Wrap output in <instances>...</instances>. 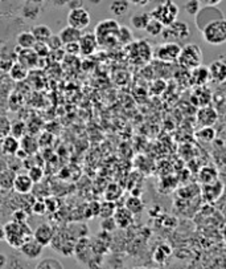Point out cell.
I'll list each match as a JSON object with an SVG mask.
<instances>
[{
	"mask_svg": "<svg viewBox=\"0 0 226 269\" xmlns=\"http://www.w3.org/2000/svg\"><path fill=\"white\" fill-rule=\"evenodd\" d=\"M171 254H172V250H171L169 245L160 244L159 247L156 248V251H155L154 260L158 264H164V263L171 257Z\"/></svg>",
	"mask_w": 226,
	"mask_h": 269,
	"instance_id": "36",
	"label": "cell"
},
{
	"mask_svg": "<svg viewBox=\"0 0 226 269\" xmlns=\"http://www.w3.org/2000/svg\"><path fill=\"white\" fill-rule=\"evenodd\" d=\"M54 236V230L52 225L49 223H43L40 224L36 230L33 231L32 234V237H33L37 243L43 245V247H48L52 243V239Z\"/></svg>",
	"mask_w": 226,
	"mask_h": 269,
	"instance_id": "14",
	"label": "cell"
},
{
	"mask_svg": "<svg viewBox=\"0 0 226 269\" xmlns=\"http://www.w3.org/2000/svg\"><path fill=\"white\" fill-rule=\"evenodd\" d=\"M0 149H1V152L4 155L15 157V154L19 151L20 149V139L12 137L10 134V135H7L0 141Z\"/></svg>",
	"mask_w": 226,
	"mask_h": 269,
	"instance_id": "22",
	"label": "cell"
},
{
	"mask_svg": "<svg viewBox=\"0 0 226 269\" xmlns=\"http://www.w3.org/2000/svg\"><path fill=\"white\" fill-rule=\"evenodd\" d=\"M151 1V0H129V3L132 5H136V7H145Z\"/></svg>",
	"mask_w": 226,
	"mask_h": 269,
	"instance_id": "54",
	"label": "cell"
},
{
	"mask_svg": "<svg viewBox=\"0 0 226 269\" xmlns=\"http://www.w3.org/2000/svg\"><path fill=\"white\" fill-rule=\"evenodd\" d=\"M178 12H180L178 5L173 0H161L154 10L149 12V15L151 17L159 20L164 27H167L178 19Z\"/></svg>",
	"mask_w": 226,
	"mask_h": 269,
	"instance_id": "4",
	"label": "cell"
},
{
	"mask_svg": "<svg viewBox=\"0 0 226 269\" xmlns=\"http://www.w3.org/2000/svg\"><path fill=\"white\" fill-rule=\"evenodd\" d=\"M220 113L212 105L201 106L197 109L196 119L200 126H214V123L218 121Z\"/></svg>",
	"mask_w": 226,
	"mask_h": 269,
	"instance_id": "11",
	"label": "cell"
},
{
	"mask_svg": "<svg viewBox=\"0 0 226 269\" xmlns=\"http://www.w3.org/2000/svg\"><path fill=\"white\" fill-rule=\"evenodd\" d=\"M0 191H1V187H0Z\"/></svg>",
	"mask_w": 226,
	"mask_h": 269,
	"instance_id": "59",
	"label": "cell"
},
{
	"mask_svg": "<svg viewBox=\"0 0 226 269\" xmlns=\"http://www.w3.org/2000/svg\"><path fill=\"white\" fill-rule=\"evenodd\" d=\"M0 240H4V227L0 225Z\"/></svg>",
	"mask_w": 226,
	"mask_h": 269,
	"instance_id": "57",
	"label": "cell"
},
{
	"mask_svg": "<svg viewBox=\"0 0 226 269\" xmlns=\"http://www.w3.org/2000/svg\"><path fill=\"white\" fill-rule=\"evenodd\" d=\"M90 21H92V16L89 14V11L83 7L73 8L67 14V25H70L73 28H77L80 31L86 30L87 27L90 25Z\"/></svg>",
	"mask_w": 226,
	"mask_h": 269,
	"instance_id": "8",
	"label": "cell"
},
{
	"mask_svg": "<svg viewBox=\"0 0 226 269\" xmlns=\"http://www.w3.org/2000/svg\"><path fill=\"white\" fill-rule=\"evenodd\" d=\"M64 52L70 56H78L80 54V45L78 43H69V44H65L63 47Z\"/></svg>",
	"mask_w": 226,
	"mask_h": 269,
	"instance_id": "50",
	"label": "cell"
},
{
	"mask_svg": "<svg viewBox=\"0 0 226 269\" xmlns=\"http://www.w3.org/2000/svg\"><path fill=\"white\" fill-rule=\"evenodd\" d=\"M28 176L32 179L33 183H39L41 182V179L44 178V170L43 167H40L39 165H36V166H32L28 168Z\"/></svg>",
	"mask_w": 226,
	"mask_h": 269,
	"instance_id": "43",
	"label": "cell"
},
{
	"mask_svg": "<svg viewBox=\"0 0 226 269\" xmlns=\"http://www.w3.org/2000/svg\"><path fill=\"white\" fill-rule=\"evenodd\" d=\"M37 269H63L64 265L63 263H60L58 260L56 259H43L40 260L37 265H36Z\"/></svg>",
	"mask_w": 226,
	"mask_h": 269,
	"instance_id": "41",
	"label": "cell"
},
{
	"mask_svg": "<svg viewBox=\"0 0 226 269\" xmlns=\"http://www.w3.org/2000/svg\"><path fill=\"white\" fill-rule=\"evenodd\" d=\"M213 100L212 90L208 88V85H202V86H194L191 96V101L196 106V108H201V106H207L210 105Z\"/></svg>",
	"mask_w": 226,
	"mask_h": 269,
	"instance_id": "12",
	"label": "cell"
},
{
	"mask_svg": "<svg viewBox=\"0 0 226 269\" xmlns=\"http://www.w3.org/2000/svg\"><path fill=\"white\" fill-rule=\"evenodd\" d=\"M130 3L129 0H114L110 4V12L114 16H123L130 11Z\"/></svg>",
	"mask_w": 226,
	"mask_h": 269,
	"instance_id": "34",
	"label": "cell"
},
{
	"mask_svg": "<svg viewBox=\"0 0 226 269\" xmlns=\"http://www.w3.org/2000/svg\"><path fill=\"white\" fill-rule=\"evenodd\" d=\"M191 84L193 86H202V85H208L210 81V76H209V70L208 67L200 65L197 68L191 70Z\"/></svg>",
	"mask_w": 226,
	"mask_h": 269,
	"instance_id": "20",
	"label": "cell"
},
{
	"mask_svg": "<svg viewBox=\"0 0 226 269\" xmlns=\"http://www.w3.org/2000/svg\"><path fill=\"white\" fill-rule=\"evenodd\" d=\"M204 41L209 45H222L226 41V21L225 19L213 20L201 30Z\"/></svg>",
	"mask_w": 226,
	"mask_h": 269,
	"instance_id": "3",
	"label": "cell"
},
{
	"mask_svg": "<svg viewBox=\"0 0 226 269\" xmlns=\"http://www.w3.org/2000/svg\"><path fill=\"white\" fill-rule=\"evenodd\" d=\"M8 163H7V161H4V159H0V175L3 174V172L5 171V170H8Z\"/></svg>",
	"mask_w": 226,
	"mask_h": 269,
	"instance_id": "55",
	"label": "cell"
},
{
	"mask_svg": "<svg viewBox=\"0 0 226 269\" xmlns=\"http://www.w3.org/2000/svg\"><path fill=\"white\" fill-rule=\"evenodd\" d=\"M73 254L77 257V260L82 264H87L90 259L94 256V251H93L92 240L89 239L87 236H82L76 240V244H74V252Z\"/></svg>",
	"mask_w": 226,
	"mask_h": 269,
	"instance_id": "9",
	"label": "cell"
},
{
	"mask_svg": "<svg viewBox=\"0 0 226 269\" xmlns=\"http://www.w3.org/2000/svg\"><path fill=\"white\" fill-rule=\"evenodd\" d=\"M161 36H163V39L165 41H175V43H178V41H183V40H185L187 37L191 36V28H189V25L185 21L175 20L172 24L164 27Z\"/></svg>",
	"mask_w": 226,
	"mask_h": 269,
	"instance_id": "6",
	"label": "cell"
},
{
	"mask_svg": "<svg viewBox=\"0 0 226 269\" xmlns=\"http://www.w3.org/2000/svg\"><path fill=\"white\" fill-rule=\"evenodd\" d=\"M78 45H80V54L83 56H92L96 53L97 48H98V41L94 34H82L80 40H78Z\"/></svg>",
	"mask_w": 226,
	"mask_h": 269,
	"instance_id": "15",
	"label": "cell"
},
{
	"mask_svg": "<svg viewBox=\"0 0 226 269\" xmlns=\"http://www.w3.org/2000/svg\"><path fill=\"white\" fill-rule=\"evenodd\" d=\"M69 1H70V0H57V4L67 5V4H69Z\"/></svg>",
	"mask_w": 226,
	"mask_h": 269,
	"instance_id": "58",
	"label": "cell"
},
{
	"mask_svg": "<svg viewBox=\"0 0 226 269\" xmlns=\"http://www.w3.org/2000/svg\"><path fill=\"white\" fill-rule=\"evenodd\" d=\"M101 230L105 231V232H113V231L116 230V224L115 220H114V218L110 216V218H105V219H102L101 223Z\"/></svg>",
	"mask_w": 226,
	"mask_h": 269,
	"instance_id": "48",
	"label": "cell"
},
{
	"mask_svg": "<svg viewBox=\"0 0 226 269\" xmlns=\"http://www.w3.org/2000/svg\"><path fill=\"white\" fill-rule=\"evenodd\" d=\"M210 80L214 83L224 84L226 80V65L222 60H216L208 67Z\"/></svg>",
	"mask_w": 226,
	"mask_h": 269,
	"instance_id": "18",
	"label": "cell"
},
{
	"mask_svg": "<svg viewBox=\"0 0 226 269\" xmlns=\"http://www.w3.org/2000/svg\"><path fill=\"white\" fill-rule=\"evenodd\" d=\"M32 34H33V37L36 39V41H43L45 43L47 40L53 34L52 30L49 28L48 25L45 24H37L32 27V30H31Z\"/></svg>",
	"mask_w": 226,
	"mask_h": 269,
	"instance_id": "32",
	"label": "cell"
},
{
	"mask_svg": "<svg viewBox=\"0 0 226 269\" xmlns=\"http://www.w3.org/2000/svg\"><path fill=\"white\" fill-rule=\"evenodd\" d=\"M113 218L115 220L116 228H123V230L129 228L134 221V215L126 207H116Z\"/></svg>",
	"mask_w": 226,
	"mask_h": 269,
	"instance_id": "19",
	"label": "cell"
},
{
	"mask_svg": "<svg viewBox=\"0 0 226 269\" xmlns=\"http://www.w3.org/2000/svg\"><path fill=\"white\" fill-rule=\"evenodd\" d=\"M145 31L149 34V36H154V37H156V36H160V34H163L164 25L160 23L159 20L151 17L148 23H147V25H145Z\"/></svg>",
	"mask_w": 226,
	"mask_h": 269,
	"instance_id": "38",
	"label": "cell"
},
{
	"mask_svg": "<svg viewBox=\"0 0 226 269\" xmlns=\"http://www.w3.org/2000/svg\"><path fill=\"white\" fill-rule=\"evenodd\" d=\"M16 43H17V47L21 49H32L36 44V39L31 31H23L17 34Z\"/></svg>",
	"mask_w": 226,
	"mask_h": 269,
	"instance_id": "28",
	"label": "cell"
},
{
	"mask_svg": "<svg viewBox=\"0 0 226 269\" xmlns=\"http://www.w3.org/2000/svg\"><path fill=\"white\" fill-rule=\"evenodd\" d=\"M32 49H33L34 53L39 56V59L47 57V56H49V52H50L47 43H43V41H36V44H34V47Z\"/></svg>",
	"mask_w": 226,
	"mask_h": 269,
	"instance_id": "46",
	"label": "cell"
},
{
	"mask_svg": "<svg viewBox=\"0 0 226 269\" xmlns=\"http://www.w3.org/2000/svg\"><path fill=\"white\" fill-rule=\"evenodd\" d=\"M34 183L32 182V179L29 178L28 174H16L14 179V188L17 194L20 195H27V194H31V191L33 188Z\"/></svg>",
	"mask_w": 226,
	"mask_h": 269,
	"instance_id": "17",
	"label": "cell"
},
{
	"mask_svg": "<svg viewBox=\"0 0 226 269\" xmlns=\"http://www.w3.org/2000/svg\"><path fill=\"white\" fill-rule=\"evenodd\" d=\"M15 60L8 53H0V72H8Z\"/></svg>",
	"mask_w": 226,
	"mask_h": 269,
	"instance_id": "45",
	"label": "cell"
},
{
	"mask_svg": "<svg viewBox=\"0 0 226 269\" xmlns=\"http://www.w3.org/2000/svg\"><path fill=\"white\" fill-rule=\"evenodd\" d=\"M8 264V260L4 253H0V268H4L5 265Z\"/></svg>",
	"mask_w": 226,
	"mask_h": 269,
	"instance_id": "56",
	"label": "cell"
},
{
	"mask_svg": "<svg viewBox=\"0 0 226 269\" xmlns=\"http://www.w3.org/2000/svg\"><path fill=\"white\" fill-rule=\"evenodd\" d=\"M125 207L130 211L132 215L135 214H140L145 210V202L140 199V196H132L131 195L125 203Z\"/></svg>",
	"mask_w": 226,
	"mask_h": 269,
	"instance_id": "33",
	"label": "cell"
},
{
	"mask_svg": "<svg viewBox=\"0 0 226 269\" xmlns=\"http://www.w3.org/2000/svg\"><path fill=\"white\" fill-rule=\"evenodd\" d=\"M47 199H48L49 202H50V206H49V204H47V211H48V212H53V211H56V208H57V202L54 201L53 198H47Z\"/></svg>",
	"mask_w": 226,
	"mask_h": 269,
	"instance_id": "53",
	"label": "cell"
},
{
	"mask_svg": "<svg viewBox=\"0 0 226 269\" xmlns=\"http://www.w3.org/2000/svg\"><path fill=\"white\" fill-rule=\"evenodd\" d=\"M181 45L175 41H165L163 44H160L156 50L154 52V56L156 59L165 64L178 63V54H180Z\"/></svg>",
	"mask_w": 226,
	"mask_h": 269,
	"instance_id": "7",
	"label": "cell"
},
{
	"mask_svg": "<svg viewBox=\"0 0 226 269\" xmlns=\"http://www.w3.org/2000/svg\"><path fill=\"white\" fill-rule=\"evenodd\" d=\"M116 210V203L114 202L105 201L99 203V210H98V216L105 219V218H110L114 215V212Z\"/></svg>",
	"mask_w": 226,
	"mask_h": 269,
	"instance_id": "39",
	"label": "cell"
},
{
	"mask_svg": "<svg viewBox=\"0 0 226 269\" xmlns=\"http://www.w3.org/2000/svg\"><path fill=\"white\" fill-rule=\"evenodd\" d=\"M33 231L27 224V221L11 220L4 225V240L10 244V247L19 250L27 240L32 237Z\"/></svg>",
	"mask_w": 226,
	"mask_h": 269,
	"instance_id": "1",
	"label": "cell"
},
{
	"mask_svg": "<svg viewBox=\"0 0 226 269\" xmlns=\"http://www.w3.org/2000/svg\"><path fill=\"white\" fill-rule=\"evenodd\" d=\"M28 132V127H27V123L24 121H21V119H16L14 122H11V132L10 134L12 137L17 138H23Z\"/></svg>",
	"mask_w": 226,
	"mask_h": 269,
	"instance_id": "37",
	"label": "cell"
},
{
	"mask_svg": "<svg viewBox=\"0 0 226 269\" xmlns=\"http://www.w3.org/2000/svg\"><path fill=\"white\" fill-rule=\"evenodd\" d=\"M151 19V15L149 12H138L135 15L131 16L130 23L132 25V28L136 31H145V25Z\"/></svg>",
	"mask_w": 226,
	"mask_h": 269,
	"instance_id": "30",
	"label": "cell"
},
{
	"mask_svg": "<svg viewBox=\"0 0 226 269\" xmlns=\"http://www.w3.org/2000/svg\"><path fill=\"white\" fill-rule=\"evenodd\" d=\"M45 43H47V45H48L49 50H58V49H61L64 47L63 41H61V39H60V36H58V34H52V36H50Z\"/></svg>",
	"mask_w": 226,
	"mask_h": 269,
	"instance_id": "47",
	"label": "cell"
},
{
	"mask_svg": "<svg viewBox=\"0 0 226 269\" xmlns=\"http://www.w3.org/2000/svg\"><path fill=\"white\" fill-rule=\"evenodd\" d=\"M202 60H204V54H202L201 47L194 43H187L180 49L178 63L184 69L192 70L202 65Z\"/></svg>",
	"mask_w": 226,
	"mask_h": 269,
	"instance_id": "2",
	"label": "cell"
},
{
	"mask_svg": "<svg viewBox=\"0 0 226 269\" xmlns=\"http://www.w3.org/2000/svg\"><path fill=\"white\" fill-rule=\"evenodd\" d=\"M15 171L8 167V170H5L1 175H0V187L1 190H10L14 186V179H15Z\"/></svg>",
	"mask_w": 226,
	"mask_h": 269,
	"instance_id": "40",
	"label": "cell"
},
{
	"mask_svg": "<svg viewBox=\"0 0 226 269\" xmlns=\"http://www.w3.org/2000/svg\"><path fill=\"white\" fill-rule=\"evenodd\" d=\"M11 132V119L5 116H0V141L7 135H10Z\"/></svg>",
	"mask_w": 226,
	"mask_h": 269,
	"instance_id": "44",
	"label": "cell"
},
{
	"mask_svg": "<svg viewBox=\"0 0 226 269\" xmlns=\"http://www.w3.org/2000/svg\"><path fill=\"white\" fill-rule=\"evenodd\" d=\"M130 45V48L132 49V53H135L134 59L139 60L142 63H147L151 60V57L154 56L152 48L147 40H139V41H132Z\"/></svg>",
	"mask_w": 226,
	"mask_h": 269,
	"instance_id": "13",
	"label": "cell"
},
{
	"mask_svg": "<svg viewBox=\"0 0 226 269\" xmlns=\"http://www.w3.org/2000/svg\"><path fill=\"white\" fill-rule=\"evenodd\" d=\"M202 7H216L221 3L222 0H198Z\"/></svg>",
	"mask_w": 226,
	"mask_h": 269,
	"instance_id": "52",
	"label": "cell"
},
{
	"mask_svg": "<svg viewBox=\"0 0 226 269\" xmlns=\"http://www.w3.org/2000/svg\"><path fill=\"white\" fill-rule=\"evenodd\" d=\"M19 250L27 259L37 260L43 254L44 247L40 243H37L33 237H31V239L27 240L24 244L20 247Z\"/></svg>",
	"mask_w": 226,
	"mask_h": 269,
	"instance_id": "16",
	"label": "cell"
},
{
	"mask_svg": "<svg viewBox=\"0 0 226 269\" xmlns=\"http://www.w3.org/2000/svg\"><path fill=\"white\" fill-rule=\"evenodd\" d=\"M20 52L17 54V61L21 63L24 67H27L28 69L36 67V64L39 63V56L34 53L33 49H21L20 48Z\"/></svg>",
	"mask_w": 226,
	"mask_h": 269,
	"instance_id": "25",
	"label": "cell"
},
{
	"mask_svg": "<svg viewBox=\"0 0 226 269\" xmlns=\"http://www.w3.org/2000/svg\"><path fill=\"white\" fill-rule=\"evenodd\" d=\"M216 135L217 132L213 126H200V129L196 132V138L202 143L213 142Z\"/></svg>",
	"mask_w": 226,
	"mask_h": 269,
	"instance_id": "29",
	"label": "cell"
},
{
	"mask_svg": "<svg viewBox=\"0 0 226 269\" xmlns=\"http://www.w3.org/2000/svg\"><path fill=\"white\" fill-rule=\"evenodd\" d=\"M39 139L34 138L33 135L25 134L24 137L20 138V149L27 152V155H34L39 151Z\"/></svg>",
	"mask_w": 226,
	"mask_h": 269,
	"instance_id": "23",
	"label": "cell"
},
{
	"mask_svg": "<svg viewBox=\"0 0 226 269\" xmlns=\"http://www.w3.org/2000/svg\"><path fill=\"white\" fill-rule=\"evenodd\" d=\"M222 191H224V185L220 181L213 182V183H208L204 185L202 188V196L204 199L208 202H214L221 196Z\"/></svg>",
	"mask_w": 226,
	"mask_h": 269,
	"instance_id": "21",
	"label": "cell"
},
{
	"mask_svg": "<svg viewBox=\"0 0 226 269\" xmlns=\"http://www.w3.org/2000/svg\"><path fill=\"white\" fill-rule=\"evenodd\" d=\"M28 219V216L25 214L23 210H17L15 211L14 214H12V220L15 221H20V223H23V221H27Z\"/></svg>",
	"mask_w": 226,
	"mask_h": 269,
	"instance_id": "51",
	"label": "cell"
},
{
	"mask_svg": "<svg viewBox=\"0 0 226 269\" xmlns=\"http://www.w3.org/2000/svg\"><path fill=\"white\" fill-rule=\"evenodd\" d=\"M8 74H10V77L14 81L21 83V81H24L28 77L29 69L27 67H24L21 63H19V61H15L12 64V67L10 68V70H8Z\"/></svg>",
	"mask_w": 226,
	"mask_h": 269,
	"instance_id": "26",
	"label": "cell"
},
{
	"mask_svg": "<svg viewBox=\"0 0 226 269\" xmlns=\"http://www.w3.org/2000/svg\"><path fill=\"white\" fill-rule=\"evenodd\" d=\"M217 19H225L224 14L221 11L217 10L216 7H201V10L198 11V14L194 16V21H196V27L201 31L204 25L210 23L213 20Z\"/></svg>",
	"mask_w": 226,
	"mask_h": 269,
	"instance_id": "10",
	"label": "cell"
},
{
	"mask_svg": "<svg viewBox=\"0 0 226 269\" xmlns=\"http://www.w3.org/2000/svg\"><path fill=\"white\" fill-rule=\"evenodd\" d=\"M119 25L120 24L115 19L101 20L94 28V34H96L98 45L110 44L111 41L116 43V34L119 30Z\"/></svg>",
	"mask_w": 226,
	"mask_h": 269,
	"instance_id": "5",
	"label": "cell"
},
{
	"mask_svg": "<svg viewBox=\"0 0 226 269\" xmlns=\"http://www.w3.org/2000/svg\"><path fill=\"white\" fill-rule=\"evenodd\" d=\"M134 41V34L132 31L127 25H119V30L116 34V43L122 45H129Z\"/></svg>",
	"mask_w": 226,
	"mask_h": 269,
	"instance_id": "35",
	"label": "cell"
},
{
	"mask_svg": "<svg viewBox=\"0 0 226 269\" xmlns=\"http://www.w3.org/2000/svg\"><path fill=\"white\" fill-rule=\"evenodd\" d=\"M82 31L77 30V28H73L70 25L64 27L63 30L60 31V39L63 41V44H69V43H78V40L81 37Z\"/></svg>",
	"mask_w": 226,
	"mask_h": 269,
	"instance_id": "24",
	"label": "cell"
},
{
	"mask_svg": "<svg viewBox=\"0 0 226 269\" xmlns=\"http://www.w3.org/2000/svg\"><path fill=\"white\" fill-rule=\"evenodd\" d=\"M32 212H33L34 215L43 216V215H45L48 211H47L45 203H44L43 201H36L33 204H32Z\"/></svg>",
	"mask_w": 226,
	"mask_h": 269,
	"instance_id": "49",
	"label": "cell"
},
{
	"mask_svg": "<svg viewBox=\"0 0 226 269\" xmlns=\"http://www.w3.org/2000/svg\"><path fill=\"white\" fill-rule=\"evenodd\" d=\"M198 179L204 185H208V183H213V182L218 181V171H217L214 167L205 166L202 167L200 172H198Z\"/></svg>",
	"mask_w": 226,
	"mask_h": 269,
	"instance_id": "31",
	"label": "cell"
},
{
	"mask_svg": "<svg viewBox=\"0 0 226 269\" xmlns=\"http://www.w3.org/2000/svg\"><path fill=\"white\" fill-rule=\"evenodd\" d=\"M201 7L202 5L200 4L198 0H187V3L184 4V11H185L189 16L194 17V16L198 14V11L201 10Z\"/></svg>",
	"mask_w": 226,
	"mask_h": 269,
	"instance_id": "42",
	"label": "cell"
},
{
	"mask_svg": "<svg viewBox=\"0 0 226 269\" xmlns=\"http://www.w3.org/2000/svg\"><path fill=\"white\" fill-rule=\"evenodd\" d=\"M122 196H123V190H122V187H120L118 183H109L106 190L103 192L105 201L114 202V203H116V202L119 201Z\"/></svg>",
	"mask_w": 226,
	"mask_h": 269,
	"instance_id": "27",
	"label": "cell"
}]
</instances>
